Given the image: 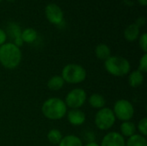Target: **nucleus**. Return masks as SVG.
Returning a JSON list of instances; mask_svg holds the SVG:
<instances>
[{
    "mask_svg": "<svg viewBox=\"0 0 147 146\" xmlns=\"http://www.w3.org/2000/svg\"><path fill=\"white\" fill-rule=\"evenodd\" d=\"M22 51L12 42H6L0 46V64L8 70H14L22 61Z\"/></svg>",
    "mask_w": 147,
    "mask_h": 146,
    "instance_id": "f257e3e1",
    "label": "nucleus"
},
{
    "mask_svg": "<svg viewBox=\"0 0 147 146\" xmlns=\"http://www.w3.org/2000/svg\"><path fill=\"white\" fill-rule=\"evenodd\" d=\"M67 107L64 100L59 97L47 99L41 106L42 114L50 120H62L67 113Z\"/></svg>",
    "mask_w": 147,
    "mask_h": 146,
    "instance_id": "f03ea898",
    "label": "nucleus"
},
{
    "mask_svg": "<svg viewBox=\"0 0 147 146\" xmlns=\"http://www.w3.org/2000/svg\"><path fill=\"white\" fill-rule=\"evenodd\" d=\"M104 68L108 73L114 77H122L127 76L131 71L130 62L121 56H110L104 61Z\"/></svg>",
    "mask_w": 147,
    "mask_h": 146,
    "instance_id": "7ed1b4c3",
    "label": "nucleus"
},
{
    "mask_svg": "<svg viewBox=\"0 0 147 146\" xmlns=\"http://www.w3.org/2000/svg\"><path fill=\"white\" fill-rule=\"evenodd\" d=\"M60 76L65 83L78 84L85 80L87 72L86 70L78 64H68L62 69Z\"/></svg>",
    "mask_w": 147,
    "mask_h": 146,
    "instance_id": "20e7f679",
    "label": "nucleus"
},
{
    "mask_svg": "<svg viewBox=\"0 0 147 146\" xmlns=\"http://www.w3.org/2000/svg\"><path fill=\"white\" fill-rule=\"evenodd\" d=\"M116 118L110 108L104 107L99 109L95 115V125L101 131H108L113 127Z\"/></svg>",
    "mask_w": 147,
    "mask_h": 146,
    "instance_id": "39448f33",
    "label": "nucleus"
},
{
    "mask_svg": "<svg viewBox=\"0 0 147 146\" xmlns=\"http://www.w3.org/2000/svg\"><path fill=\"white\" fill-rule=\"evenodd\" d=\"M113 112L116 119L123 121L131 120L134 115V108L131 102L127 99H120L114 104Z\"/></svg>",
    "mask_w": 147,
    "mask_h": 146,
    "instance_id": "423d86ee",
    "label": "nucleus"
},
{
    "mask_svg": "<svg viewBox=\"0 0 147 146\" xmlns=\"http://www.w3.org/2000/svg\"><path fill=\"white\" fill-rule=\"evenodd\" d=\"M87 100V93L82 88H76L69 91L65 98V103L71 109H79Z\"/></svg>",
    "mask_w": 147,
    "mask_h": 146,
    "instance_id": "0eeeda50",
    "label": "nucleus"
},
{
    "mask_svg": "<svg viewBox=\"0 0 147 146\" xmlns=\"http://www.w3.org/2000/svg\"><path fill=\"white\" fill-rule=\"evenodd\" d=\"M45 15L48 22L54 25H59L64 20V13L61 8L55 3H49L45 8Z\"/></svg>",
    "mask_w": 147,
    "mask_h": 146,
    "instance_id": "6e6552de",
    "label": "nucleus"
},
{
    "mask_svg": "<svg viewBox=\"0 0 147 146\" xmlns=\"http://www.w3.org/2000/svg\"><path fill=\"white\" fill-rule=\"evenodd\" d=\"M100 146H126V139L120 133L110 132L102 138Z\"/></svg>",
    "mask_w": 147,
    "mask_h": 146,
    "instance_id": "1a4fd4ad",
    "label": "nucleus"
},
{
    "mask_svg": "<svg viewBox=\"0 0 147 146\" xmlns=\"http://www.w3.org/2000/svg\"><path fill=\"white\" fill-rule=\"evenodd\" d=\"M66 117L68 122L74 126H82L86 120L85 114L79 108V109H70L66 113Z\"/></svg>",
    "mask_w": 147,
    "mask_h": 146,
    "instance_id": "9d476101",
    "label": "nucleus"
},
{
    "mask_svg": "<svg viewBox=\"0 0 147 146\" xmlns=\"http://www.w3.org/2000/svg\"><path fill=\"white\" fill-rule=\"evenodd\" d=\"M7 32H8L9 35H10V37L13 39L12 43H14L15 45H16L17 46L20 47L23 43L21 39L22 29H21L20 26L18 24H16V22H10L8 25Z\"/></svg>",
    "mask_w": 147,
    "mask_h": 146,
    "instance_id": "9b49d317",
    "label": "nucleus"
},
{
    "mask_svg": "<svg viewBox=\"0 0 147 146\" xmlns=\"http://www.w3.org/2000/svg\"><path fill=\"white\" fill-rule=\"evenodd\" d=\"M140 34V27H138L135 23H132L128 25L124 30V38L126 40L129 42H134L139 39Z\"/></svg>",
    "mask_w": 147,
    "mask_h": 146,
    "instance_id": "f8f14e48",
    "label": "nucleus"
},
{
    "mask_svg": "<svg viewBox=\"0 0 147 146\" xmlns=\"http://www.w3.org/2000/svg\"><path fill=\"white\" fill-rule=\"evenodd\" d=\"M144 73L139 70H134L128 75V83L132 88H138L141 86L144 83Z\"/></svg>",
    "mask_w": 147,
    "mask_h": 146,
    "instance_id": "ddd939ff",
    "label": "nucleus"
},
{
    "mask_svg": "<svg viewBox=\"0 0 147 146\" xmlns=\"http://www.w3.org/2000/svg\"><path fill=\"white\" fill-rule=\"evenodd\" d=\"M136 125L134 122L131 121V120H127V121H123L121 124L120 126V133L121 136H123L124 138H130L131 136L134 135L136 133Z\"/></svg>",
    "mask_w": 147,
    "mask_h": 146,
    "instance_id": "4468645a",
    "label": "nucleus"
},
{
    "mask_svg": "<svg viewBox=\"0 0 147 146\" xmlns=\"http://www.w3.org/2000/svg\"><path fill=\"white\" fill-rule=\"evenodd\" d=\"M88 102L91 108L98 109V110L104 108L105 104H106V100H105L104 96L98 93H95V94H92L91 96H90Z\"/></svg>",
    "mask_w": 147,
    "mask_h": 146,
    "instance_id": "2eb2a0df",
    "label": "nucleus"
},
{
    "mask_svg": "<svg viewBox=\"0 0 147 146\" xmlns=\"http://www.w3.org/2000/svg\"><path fill=\"white\" fill-rule=\"evenodd\" d=\"M95 54L98 59L105 61L111 56V49L108 45L104 43H101L96 46Z\"/></svg>",
    "mask_w": 147,
    "mask_h": 146,
    "instance_id": "dca6fc26",
    "label": "nucleus"
},
{
    "mask_svg": "<svg viewBox=\"0 0 147 146\" xmlns=\"http://www.w3.org/2000/svg\"><path fill=\"white\" fill-rule=\"evenodd\" d=\"M47 85L50 90L58 91V90H60L64 87L65 81L60 75H54L48 79Z\"/></svg>",
    "mask_w": 147,
    "mask_h": 146,
    "instance_id": "f3484780",
    "label": "nucleus"
},
{
    "mask_svg": "<svg viewBox=\"0 0 147 146\" xmlns=\"http://www.w3.org/2000/svg\"><path fill=\"white\" fill-rule=\"evenodd\" d=\"M37 37H38V34H37V31L34 28H27L22 30L21 39H22V42H25V43H28V44L34 43L36 40Z\"/></svg>",
    "mask_w": 147,
    "mask_h": 146,
    "instance_id": "a211bd4d",
    "label": "nucleus"
},
{
    "mask_svg": "<svg viewBox=\"0 0 147 146\" xmlns=\"http://www.w3.org/2000/svg\"><path fill=\"white\" fill-rule=\"evenodd\" d=\"M58 146H84V145L78 136L70 134L63 137Z\"/></svg>",
    "mask_w": 147,
    "mask_h": 146,
    "instance_id": "6ab92c4d",
    "label": "nucleus"
},
{
    "mask_svg": "<svg viewBox=\"0 0 147 146\" xmlns=\"http://www.w3.org/2000/svg\"><path fill=\"white\" fill-rule=\"evenodd\" d=\"M126 146H147V140L145 136L135 133L127 139Z\"/></svg>",
    "mask_w": 147,
    "mask_h": 146,
    "instance_id": "aec40b11",
    "label": "nucleus"
},
{
    "mask_svg": "<svg viewBox=\"0 0 147 146\" xmlns=\"http://www.w3.org/2000/svg\"><path fill=\"white\" fill-rule=\"evenodd\" d=\"M47 140L50 144L53 145H59L61 139H63V134L59 129H51L47 135Z\"/></svg>",
    "mask_w": 147,
    "mask_h": 146,
    "instance_id": "412c9836",
    "label": "nucleus"
},
{
    "mask_svg": "<svg viewBox=\"0 0 147 146\" xmlns=\"http://www.w3.org/2000/svg\"><path fill=\"white\" fill-rule=\"evenodd\" d=\"M136 128L138 129V131L140 132V135H142V136H146L147 135V119L146 118H143V119H141L140 121H139V123H138V125H137V126H136Z\"/></svg>",
    "mask_w": 147,
    "mask_h": 146,
    "instance_id": "4be33fe9",
    "label": "nucleus"
},
{
    "mask_svg": "<svg viewBox=\"0 0 147 146\" xmlns=\"http://www.w3.org/2000/svg\"><path fill=\"white\" fill-rule=\"evenodd\" d=\"M139 45L140 49L145 52H147V34L146 33H143L139 37Z\"/></svg>",
    "mask_w": 147,
    "mask_h": 146,
    "instance_id": "5701e85b",
    "label": "nucleus"
},
{
    "mask_svg": "<svg viewBox=\"0 0 147 146\" xmlns=\"http://www.w3.org/2000/svg\"><path fill=\"white\" fill-rule=\"evenodd\" d=\"M138 70L142 73L147 72V53H144V55L140 58Z\"/></svg>",
    "mask_w": 147,
    "mask_h": 146,
    "instance_id": "b1692460",
    "label": "nucleus"
},
{
    "mask_svg": "<svg viewBox=\"0 0 147 146\" xmlns=\"http://www.w3.org/2000/svg\"><path fill=\"white\" fill-rule=\"evenodd\" d=\"M6 40H7V33L3 29L0 28V46L6 43Z\"/></svg>",
    "mask_w": 147,
    "mask_h": 146,
    "instance_id": "393cba45",
    "label": "nucleus"
},
{
    "mask_svg": "<svg viewBox=\"0 0 147 146\" xmlns=\"http://www.w3.org/2000/svg\"><path fill=\"white\" fill-rule=\"evenodd\" d=\"M145 23H146V19H145V17H143V16L139 17V18L137 19L136 22H135V24H136L138 27H140V28L141 26L145 25Z\"/></svg>",
    "mask_w": 147,
    "mask_h": 146,
    "instance_id": "a878e982",
    "label": "nucleus"
},
{
    "mask_svg": "<svg viewBox=\"0 0 147 146\" xmlns=\"http://www.w3.org/2000/svg\"><path fill=\"white\" fill-rule=\"evenodd\" d=\"M84 146H100V145H98L96 142H89L88 144H86Z\"/></svg>",
    "mask_w": 147,
    "mask_h": 146,
    "instance_id": "bb28decb",
    "label": "nucleus"
},
{
    "mask_svg": "<svg viewBox=\"0 0 147 146\" xmlns=\"http://www.w3.org/2000/svg\"><path fill=\"white\" fill-rule=\"evenodd\" d=\"M138 3L142 6H146L147 0H138Z\"/></svg>",
    "mask_w": 147,
    "mask_h": 146,
    "instance_id": "cd10ccee",
    "label": "nucleus"
},
{
    "mask_svg": "<svg viewBox=\"0 0 147 146\" xmlns=\"http://www.w3.org/2000/svg\"><path fill=\"white\" fill-rule=\"evenodd\" d=\"M1 1H3V0H0V2H1Z\"/></svg>",
    "mask_w": 147,
    "mask_h": 146,
    "instance_id": "c85d7f7f",
    "label": "nucleus"
}]
</instances>
